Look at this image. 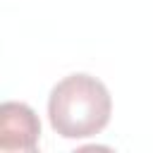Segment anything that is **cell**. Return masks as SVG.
Returning <instances> with one entry per match:
<instances>
[{"instance_id":"obj_2","label":"cell","mask_w":153,"mask_h":153,"mask_svg":"<svg viewBox=\"0 0 153 153\" xmlns=\"http://www.w3.org/2000/svg\"><path fill=\"white\" fill-rule=\"evenodd\" d=\"M41 122L26 103L7 100L0 108V151H36Z\"/></svg>"},{"instance_id":"obj_1","label":"cell","mask_w":153,"mask_h":153,"mask_svg":"<svg viewBox=\"0 0 153 153\" xmlns=\"http://www.w3.org/2000/svg\"><path fill=\"white\" fill-rule=\"evenodd\" d=\"M112 98L105 84L91 74H69L57 81L48 98L50 127L62 139H88L105 129Z\"/></svg>"}]
</instances>
